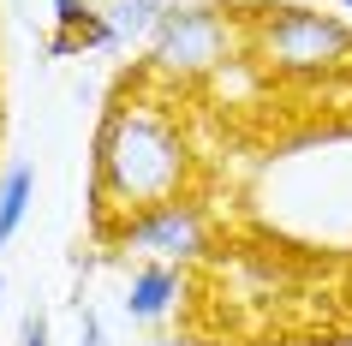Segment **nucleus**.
Returning a JSON list of instances; mask_svg holds the SVG:
<instances>
[{
    "mask_svg": "<svg viewBox=\"0 0 352 346\" xmlns=\"http://www.w3.org/2000/svg\"><path fill=\"white\" fill-rule=\"evenodd\" d=\"M30 203H36V173H30V162H12L6 173H0V251L19 239Z\"/></svg>",
    "mask_w": 352,
    "mask_h": 346,
    "instance_id": "obj_6",
    "label": "nucleus"
},
{
    "mask_svg": "<svg viewBox=\"0 0 352 346\" xmlns=\"http://www.w3.org/2000/svg\"><path fill=\"white\" fill-rule=\"evenodd\" d=\"M179 299H186L179 263H144V269L131 274V287H126V316L131 323H162Z\"/></svg>",
    "mask_w": 352,
    "mask_h": 346,
    "instance_id": "obj_5",
    "label": "nucleus"
},
{
    "mask_svg": "<svg viewBox=\"0 0 352 346\" xmlns=\"http://www.w3.org/2000/svg\"><path fill=\"white\" fill-rule=\"evenodd\" d=\"M78 346H108V340H102V323H96V310H78Z\"/></svg>",
    "mask_w": 352,
    "mask_h": 346,
    "instance_id": "obj_9",
    "label": "nucleus"
},
{
    "mask_svg": "<svg viewBox=\"0 0 352 346\" xmlns=\"http://www.w3.org/2000/svg\"><path fill=\"white\" fill-rule=\"evenodd\" d=\"M0 292H6V281H0Z\"/></svg>",
    "mask_w": 352,
    "mask_h": 346,
    "instance_id": "obj_12",
    "label": "nucleus"
},
{
    "mask_svg": "<svg viewBox=\"0 0 352 346\" xmlns=\"http://www.w3.org/2000/svg\"><path fill=\"white\" fill-rule=\"evenodd\" d=\"M340 6H346V12H352V0H340Z\"/></svg>",
    "mask_w": 352,
    "mask_h": 346,
    "instance_id": "obj_11",
    "label": "nucleus"
},
{
    "mask_svg": "<svg viewBox=\"0 0 352 346\" xmlns=\"http://www.w3.org/2000/svg\"><path fill=\"white\" fill-rule=\"evenodd\" d=\"M233 48V19L227 6H167L149 30V60L173 78L215 72Z\"/></svg>",
    "mask_w": 352,
    "mask_h": 346,
    "instance_id": "obj_3",
    "label": "nucleus"
},
{
    "mask_svg": "<svg viewBox=\"0 0 352 346\" xmlns=\"http://www.w3.org/2000/svg\"><path fill=\"white\" fill-rule=\"evenodd\" d=\"M167 12V0H113L108 12V30H113V48H131V42H149L155 19Z\"/></svg>",
    "mask_w": 352,
    "mask_h": 346,
    "instance_id": "obj_7",
    "label": "nucleus"
},
{
    "mask_svg": "<svg viewBox=\"0 0 352 346\" xmlns=\"http://www.w3.org/2000/svg\"><path fill=\"white\" fill-rule=\"evenodd\" d=\"M113 239L138 251L144 263H186V257L204 251L209 239V221H204V203L191 197H173V203H155V209H138L113 227Z\"/></svg>",
    "mask_w": 352,
    "mask_h": 346,
    "instance_id": "obj_4",
    "label": "nucleus"
},
{
    "mask_svg": "<svg viewBox=\"0 0 352 346\" xmlns=\"http://www.w3.org/2000/svg\"><path fill=\"white\" fill-rule=\"evenodd\" d=\"M251 54L269 72L322 78L352 60V30L334 12H316V6H269V12L251 19Z\"/></svg>",
    "mask_w": 352,
    "mask_h": 346,
    "instance_id": "obj_2",
    "label": "nucleus"
},
{
    "mask_svg": "<svg viewBox=\"0 0 352 346\" xmlns=\"http://www.w3.org/2000/svg\"><path fill=\"white\" fill-rule=\"evenodd\" d=\"M191 185V144L173 108L155 96H113V108L96 126V167H90V203H96V239H113V215L126 221L138 209L186 197Z\"/></svg>",
    "mask_w": 352,
    "mask_h": 346,
    "instance_id": "obj_1",
    "label": "nucleus"
},
{
    "mask_svg": "<svg viewBox=\"0 0 352 346\" xmlns=\"http://www.w3.org/2000/svg\"><path fill=\"white\" fill-rule=\"evenodd\" d=\"M90 19H96V6H90V0H54V24L66 30V36H78V30H84Z\"/></svg>",
    "mask_w": 352,
    "mask_h": 346,
    "instance_id": "obj_8",
    "label": "nucleus"
},
{
    "mask_svg": "<svg viewBox=\"0 0 352 346\" xmlns=\"http://www.w3.org/2000/svg\"><path fill=\"white\" fill-rule=\"evenodd\" d=\"M24 346H48V316H42V310L24 316Z\"/></svg>",
    "mask_w": 352,
    "mask_h": 346,
    "instance_id": "obj_10",
    "label": "nucleus"
}]
</instances>
